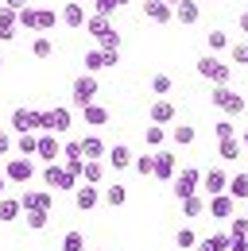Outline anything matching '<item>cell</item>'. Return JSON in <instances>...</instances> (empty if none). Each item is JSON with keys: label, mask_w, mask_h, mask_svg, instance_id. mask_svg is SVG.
Returning <instances> with one entry per match:
<instances>
[{"label": "cell", "mask_w": 248, "mask_h": 251, "mask_svg": "<svg viewBox=\"0 0 248 251\" xmlns=\"http://www.w3.org/2000/svg\"><path fill=\"white\" fill-rule=\"evenodd\" d=\"M198 74L206 81H214V85H229L233 81V62H221L217 54H202L198 58Z\"/></svg>", "instance_id": "1"}, {"label": "cell", "mask_w": 248, "mask_h": 251, "mask_svg": "<svg viewBox=\"0 0 248 251\" xmlns=\"http://www.w3.org/2000/svg\"><path fill=\"white\" fill-rule=\"evenodd\" d=\"M210 100H214V108H221L225 116H241V112H245V97L237 93L233 85H214V97H210Z\"/></svg>", "instance_id": "2"}, {"label": "cell", "mask_w": 248, "mask_h": 251, "mask_svg": "<svg viewBox=\"0 0 248 251\" xmlns=\"http://www.w3.org/2000/svg\"><path fill=\"white\" fill-rule=\"evenodd\" d=\"M8 127L16 131V135H28V131H43V112L39 108H12V120H8Z\"/></svg>", "instance_id": "3"}, {"label": "cell", "mask_w": 248, "mask_h": 251, "mask_svg": "<svg viewBox=\"0 0 248 251\" xmlns=\"http://www.w3.org/2000/svg\"><path fill=\"white\" fill-rule=\"evenodd\" d=\"M43 182H47V189H78V174H70L62 162H47L43 166Z\"/></svg>", "instance_id": "4"}, {"label": "cell", "mask_w": 248, "mask_h": 251, "mask_svg": "<svg viewBox=\"0 0 248 251\" xmlns=\"http://www.w3.org/2000/svg\"><path fill=\"white\" fill-rule=\"evenodd\" d=\"M97 74H78L74 77V85H70V100L78 104V108H86V104H93V97H97Z\"/></svg>", "instance_id": "5"}, {"label": "cell", "mask_w": 248, "mask_h": 251, "mask_svg": "<svg viewBox=\"0 0 248 251\" xmlns=\"http://www.w3.org/2000/svg\"><path fill=\"white\" fill-rule=\"evenodd\" d=\"M171 186H175V197H179V201L194 197V193L202 189V170H198V166H183V170L175 174V182H171Z\"/></svg>", "instance_id": "6"}, {"label": "cell", "mask_w": 248, "mask_h": 251, "mask_svg": "<svg viewBox=\"0 0 248 251\" xmlns=\"http://www.w3.org/2000/svg\"><path fill=\"white\" fill-rule=\"evenodd\" d=\"M74 124V112L59 104V108H43V131H51V135H66Z\"/></svg>", "instance_id": "7"}, {"label": "cell", "mask_w": 248, "mask_h": 251, "mask_svg": "<svg viewBox=\"0 0 248 251\" xmlns=\"http://www.w3.org/2000/svg\"><path fill=\"white\" fill-rule=\"evenodd\" d=\"M4 174H8V182H12V186H28L31 178H35V162L24 158V155H16V158H8V162H4Z\"/></svg>", "instance_id": "8"}, {"label": "cell", "mask_w": 248, "mask_h": 251, "mask_svg": "<svg viewBox=\"0 0 248 251\" xmlns=\"http://www.w3.org/2000/svg\"><path fill=\"white\" fill-rule=\"evenodd\" d=\"M20 201H24V213H51L55 193H51V189H24Z\"/></svg>", "instance_id": "9"}, {"label": "cell", "mask_w": 248, "mask_h": 251, "mask_svg": "<svg viewBox=\"0 0 248 251\" xmlns=\"http://www.w3.org/2000/svg\"><path fill=\"white\" fill-rule=\"evenodd\" d=\"M175 174H179V158H175V151H155V178L159 182H175Z\"/></svg>", "instance_id": "10"}, {"label": "cell", "mask_w": 248, "mask_h": 251, "mask_svg": "<svg viewBox=\"0 0 248 251\" xmlns=\"http://www.w3.org/2000/svg\"><path fill=\"white\" fill-rule=\"evenodd\" d=\"M206 213H210V217H217V220H233V217H237V197H229V193H217V197H210Z\"/></svg>", "instance_id": "11"}, {"label": "cell", "mask_w": 248, "mask_h": 251, "mask_svg": "<svg viewBox=\"0 0 248 251\" xmlns=\"http://www.w3.org/2000/svg\"><path fill=\"white\" fill-rule=\"evenodd\" d=\"M101 197H105V193H101L97 186H86V182L74 189V205H78V213H93V209L101 205Z\"/></svg>", "instance_id": "12"}, {"label": "cell", "mask_w": 248, "mask_h": 251, "mask_svg": "<svg viewBox=\"0 0 248 251\" xmlns=\"http://www.w3.org/2000/svg\"><path fill=\"white\" fill-rule=\"evenodd\" d=\"M229 178H233V174H225L221 166H214V170H206V174H202V189H206L210 197H217V193H229Z\"/></svg>", "instance_id": "13"}, {"label": "cell", "mask_w": 248, "mask_h": 251, "mask_svg": "<svg viewBox=\"0 0 248 251\" xmlns=\"http://www.w3.org/2000/svg\"><path fill=\"white\" fill-rule=\"evenodd\" d=\"M144 16H148L152 24L163 27V24H171V20H175V8H171L167 0H144Z\"/></svg>", "instance_id": "14"}, {"label": "cell", "mask_w": 248, "mask_h": 251, "mask_svg": "<svg viewBox=\"0 0 248 251\" xmlns=\"http://www.w3.org/2000/svg\"><path fill=\"white\" fill-rule=\"evenodd\" d=\"M16 31H20V16H16V8L0 4V43L16 39Z\"/></svg>", "instance_id": "15"}, {"label": "cell", "mask_w": 248, "mask_h": 251, "mask_svg": "<svg viewBox=\"0 0 248 251\" xmlns=\"http://www.w3.org/2000/svg\"><path fill=\"white\" fill-rule=\"evenodd\" d=\"M175 116H179V112H175V104H171V100H167V97H155L152 100V124H175Z\"/></svg>", "instance_id": "16"}, {"label": "cell", "mask_w": 248, "mask_h": 251, "mask_svg": "<svg viewBox=\"0 0 248 251\" xmlns=\"http://www.w3.org/2000/svg\"><path fill=\"white\" fill-rule=\"evenodd\" d=\"M175 20H179L183 27H194V24L202 20V0H183V4L175 8Z\"/></svg>", "instance_id": "17"}, {"label": "cell", "mask_w": 248, "mask_h": 251, "mask_svg": "<svg viewBox=\"0 0 248 251\" xmlns=\"http://www.w3.org/2000/svg\"><path fill=\"white\" fill-rule=\"evenodd\" d=\"M113 170H128V166H136V155H132V147H124V143H117V147H109V158H105Z\"/></svg>", "instance_id": "18"}, {"label": "cell", "mask_w": 248, "mask_h": 251, "mask_svg": "<svg viewBox=\"0 0 248 251\" xmlns=\"http://www.w3.org/2000/svg\"><path fill=\"white\" fill-rule=\"evenodd\" d=\"M43 162H62L59 158V135H51V131H39V155Z\"/></svg>", "instance_id": "19"}, {"label": "cell", "mask_w": 248, "mask_h": 251, "mask_svg": "<svg viewBox=\"0 0 248 251\" xmlns=\"http://www.w3.org/2000/svg\"><path fill=\"white\" fill-rule=\"evenodd\" d=\"M105 170H109V162L86 158V166H82V182H86V186H101V182H105Z\"/></svg>", "instance_id": "20"}, {"label": "cell", "mask_w": 248, "mask_h": 251, "mask_svg": "<svg viewBox=\"0 0 248 251\" xmlns=\"http://www.w3.org/2000/svg\"><path fill=\"white\" fill-rule=\"evenodd\" d=\"M86 20H90V12H86L82 4H62V24H66L70 31H78V27H86Z\"/></svg>", "instance_id": "21"}, {"label": "cell", "mask_w": 248, "mask_h": 251, "mask_svg": "<svg viewBox=\"0 0 248 251\" xmlns=\"http://www.w3.org/2000/svg\"><path fill=\"white\" fill-rule=\"evenodd\" d=\"M82 120H86L90 127H105V124H109V108L93 100V104H86V108H82Z\"/></svg>", "instance_id": "22"}, {"label": "cell", "mask_w": 248, "mask_h": 251, "mask_svg": "<svg viewBox=\"0 0 248 251\" xmlns=\"http://www.w3.org/2000/svg\"><path fill=\"white\" fill-rule=\"evenodd\" d=\"M82 151H86V158H101V162L109 158V147H105L101 135H86V139H82Z\"/></svg>", "instance_id": "23"}, {"label": "cell", "mask_w": 248, "mask_h": 251, "mask_svg": "<svg viewBox=\"0 0 248 251\" xmlns=\"http://www.w3.org/2000/svg\"><path fill=\"white\" fill-rule=\"evenodd\" d=\"M229 244H233V236H229V232H214V236L198 240V251H229Z\"/></svg>", "instance_id": "24"}, {"label": "cell", "mask_w": 248, "mask_h": 251, "mask_svg": "<svg viewBox=\"0 0 248 251\" xmlns=\"http://www.w3.org/2000/svg\"><path fill=\"white\" fill-rule=\"evenodd\" d=\"M167 135H171V131H163L159 124H148V127H144V143H148V151H163Z\"/></svg>", "instance_id": "25"}, {"label": "cell", "mask_w": 248, "mask_h": 251, "mask_svg": "<svg viewBox=\"0 0 248 251\" xmlns=\"http://www.w3.org/2000/svg\"><path fill=\"white\" fill-rule=\"evenodd\" d=\"M16 155H24V158H35V155H39V135H35V131L16 135Z\"/></svg>", "instance_id": "26"}, {"label": "cell", "mask_w": 248, "mask_h": 251, "mask_svg": "<svg viewBox=\"0 0 248 251\" xmlns=\"http://www.w3.org/2000/svg\"><path fill=\"white\" fill-rule=\"evenodd\" d=\"M20 213H24V201L20 197H0V220L8 224V220H20Z\"/></svg>", "instance_id": "27"}, {"label": "cell", "mask_w": 248, "mask_h": 251, "mask_svg": "<svg viewBox=\"0 0 248 251\" xmlns=\"http://www.w3.org/2000/svg\"><path fill=\"white\" fill-rule=\"evenodd\" d=\"M206 205H210V197H202V193H194V197H186V201H183V217H186V220L202 217V213H206Z\"/></svg>", "instance_id": "28"}, {"label": "cell", "mask_w": 248, "mask_h": 251, "mask_svg": "<svg viewBox=\"0 0 248 251\" xmlns=\"http://www.w3.org/2000/svg\"><path fill=\"white\" fill-rule=\"evenodd\" d=\"M194 139H198V131H194L190 124H175L171 127V143H175V147H190Z\"/></svg>", "instance_id": "29"}, {"label": "cell", "mask_w": 248, "mask_h": 251, "mask_svg": "<svg viewBox=\"0 0 248 251\" xmlns=\"http://www.w3.org/2000/svg\"><path fill=\"white\" fill-rule=\"evenodd\" d=\"M97 50H105V54H121V31L109 27V31L97 39Z\"/></svg>", "instance_id": "30"}, {"label": "cell", "mask_w": 248, "mask_h": 251, "mask_svg": "<svg viewBox=\"0 0 248 251\" xmlns=\"http://www.w3.org/2000/svg\"><path fill=\"white\" fill-rule=\"evenodd\" d=\"M217 155L229 158V162H233V158H241V155H245V143H241V135H237V139H221V143H217Z\"/></svg>", "instance_id": "31"}, {"label": "cell", "mask_w": 248, "mask_h": 251, "mask_svg": "<svg viewBox=\"0 0 248 251\" xmlns=\"http://www.w3.org/2000/svg\"><path fill=\"white\" fill-rule=\"evenodd\" d=\"M229 197L248 201V174H233V178H229Z\"/></svg>", "instance_id": "32"}, {"label": "cell", "mask_w": 248, "mask_h": 251, "mask_svg": "<svg viewBox=\"0 0 248 251\" xmlns=\"http://www.w3.org/2000/svg\"><path fill=\"white\" fill-rule=\"evenodd\" d=\"M171 89H175V77L171 74H152V93L155 97H167Z\"/></svg>", "instance_id": "33"}, {"label": "cell", "mask_w": 248, "mask_h": 251, "mask_svg": "<svg viewBox=\"0 0 248 251\" xmlns=\"http://www.w3.org/2000/svg\"><path fill=\"white\" fill-rule=\"evenodd\" d=\"M86 27H90V35H93V39H101V35L109 31L113 24H109V16H97V12H90V20H86Z\"/></svg>", "instance_id": "34"}, {"label": "cell", "mask_w": 248, "mask_h": 251, "mask_svg": "<svg viewBox=\"0 0 248 251\" xmlns=\"http://www.w3.org/2000/svg\"><path fill=\"white\" fill-rule=\"evenodd\" d=\"M206 47H210V54H217V50H229L233 39H229L225 31H210V35H206Z\"/></svg>", "instance_id": "35"}, {"label": "cell", "mask_w": 248, "mask_h": 251, "mask_svg": "<svg viewBox=\"0 0 248 251\" xmlns=\"http://www.w3.org/2000/svg\"><path fill=\"white\" fill-rule=\"evenodd\" d=\"M229 62L233 66H248V39H237V43L229 47Z\"/></svg>", "instance_id": "36"}, {"label": "cell", "mask_w": 248, "mask_h": 251, "mask_svg": "<svg viewBox=\"0 0 248 251\" xmlns=\"http://www.w3.org/2000/svg\"><path fill=\"white\" fill-rule=\"evenodd\" d=\"M97 70H109L105 50H86V74H97Z\"/></svg>", "instance_id": "37"}, {"label": "cell", "mask_w": 248, "mask_h": 251, "mask_svg": "<svg viewBox=\"0 0 248 251\" xmlns=\"http://www.w3.org/2000/svg\"><path fill=\"white\" fill-rule=\"evenodd\" d=\"M136 174H140V178H155V151L136 155Z\"/></svg>", "instance_id": "38"}, {"label": "cell", "mask_w": 248, "mask_h": 251, "mask_svg": "<svg viewBox=\"0 0 248 251\" xmlns=\"http://www.w3.org/2000/svg\"><path fill=\"white\" fill-rule=\"evenodd\" d=\"M16 16H20V27L24 31H39V8H20Z\"/></svg>", "instance_id": "39"}, {"label": "cell", "mask_w": 248, "mask_h": 251, "mask_svg": "<svg viewBox=\"0 0 248 251\" xmlns=\"http://www.w3.org/2000/svg\"><path fill=\"white\" fill-rule=\"evenodd\" d=\"M175 248H179V251L198 248V236H194V228H179V232H175Z\"/></svg>", "instance_id": "40"}, {"label": "cell", "mask_w": 248, "mask_h": 251, "mask_svg": "<svg viewBox=\"0 0 248 251\" xmlns=\"http://www.w3.org/2000/svg\"><path fill=\"white\" fill-rule=\"evenodd\" d=\"M124 4H128V0H97V4H93V12H97V16H109V20H113V16L121 12Z\"/></svg>", "instance_id": "41"}, {"label": "cell", "mask_w": 248, "mask_h": 251, "mask_svg": "<svg viewBox=\"0 0 248 251\" xmlns=\"http://www.w3.org/2000/svg\"><path fill=\"white\" fill-rule=\"evenodd\" d=\"M74 158H86L82 139H66V143H62V162H74Z\"/></svg>", "instance_id": "42"}, {"label": "cell", "mask_w": 248, "mask_h": 251, "mask_svg": "<svg viewBox=\"0 0 248 251\" xmlns=\"http://www.w3.org/2000/svg\"><path fill=\"white\" fill-rule=\"evenodd\" d=\"M62 251H86V236L74 228V232H66L62 236Z\"/></svg>", "instance_id": "43"}, {"label": "cell", "mask_w": 248, "mask_h": 251, "mask_svg": "<svg viewBox=\"0 0 248 251\" xmlns=\"http://www.w3.org/2000/svg\"><path fill=\"white\" fill-rule=\"evenodd\" d=\"M105 201H109L113 209H121L124 201H128V189H124L121 182H117V186H109V189H105Z\"/></svg>", "instance_id": "44"}, {"label": "cell", "mask_w": 248, "mask_h": 251, "mask_svg": "<svg viewBox=\"0 0 248 251\" xmlns=\"http://www.w3.org/2000/svg\"><path fill=\"white\" fill-rule=\"evenodd\" d=\"M51 50H55V43H51L47 35H39V39L31 43V54H35V58H51Z\"/></svg>", "instance_id": "45"}, {"label": "cell", "mask_w": 248, "mask_h": 251, "mask_svg": "<svg viewBox=\"0 0 248 251\" xmlns=\"http://www.w3.org/2000/svg\"><path fill=\"white\" fill-rule=\"evenodd\" d=\"M229 236H233V240H248V217H233L229 220Z\"/></svg>", "instance_id": "46"}, {"label": "cell", "mask_w": 248, "mask_h": 251, "mask_svg": "<svg viewBox=\"0 0 248 251\" xmlns=\"http://www.w3.org/2000/svg\"><path fill=\"white\" fill-rule=\"evenodd\" d=\"M59 24V12L55 8H39V31H51Z\"/></svg>", "instance_id": "47"}, {"label": "cell", "mask_w": 248, "mask_h": 251, "mask_svg": "<svg viewBox=\"0 0 248 251\" xmlns=\"http://www.w3.org/2000/svg\"><path fill=\"white\" fill-rule=\"evenodd\" d=\"M24 220H28L31 232H43V228H47V220H51V213H24Z\"/></svg>", "instance_id": "48"}, {"label": "cell", "mask_w": 248, "mask_h": 251, "mask_svg": "<svg viewBox=\"0 0 248 251\" xmlns=\"http://www.w3.org/2000/svg\"><path fill=\"white\" fill-rule=\"evenodd\" d=\"M214 135H217V143H221V139H237V127L229 124V120H217V124H214Z\"/></svg>", "instance_id": "49"}, {"label": "cell", "mask_w": 248, "mask_h": 251, "mask_svg": "<svg viewBox=\"0 0 248 251\" xmlns=\"http://www.w3.org/2000/svg\"><path fill=\"white\" fill-rule=\"evenodd\" d=\"M16 151V135H12V127H0V155H12Z\"/></svg>", "instance_id": "50"}, {"label": "cell", "mask_w": 248, "mask_h": 251, "mask_svg": "<svg viewBox=\"0 0 248 251\" xmlns=\"http://www.w3.org/2000/svg\"><path fill=\"white\" fill-rule=\"evenodd\" d=\"M4 4H8V8H16V12H20V8H31V0H4Z\"/></svg>", "instance_id": "51"}, {"label": "cell", "mask_w": 248, "mask_h": 251, "mask_svg": "<svg viewBox=\"0 0 248 251\" xmlns=\"http://www.w3.org/2000/svg\"><path fill=\"white\" fill-rule=\"evenodd\" d=\"M229 251H248V240H233V244H229Z\"/></svg>", "instance_id": "52"}, {"label": "cell", "mask_w": 248, "mask_h": 251, "mask_svg": "<svg viewBox=\"0 0 248 251\" xmlns=\"http://www.w3.org/2000/svg\"><path fill=\"white\" fill-rule=\"evenodd\" d=\"M237 24H241V31L248 35V8H245V12H241V16H237Z\"/></svg>", "instance_id": "53"}, {"label": "cell", "mask_w": 248, "mask_h": 251, "mask_svg": "<svg viewBox=\"0 0 248 251\" xmlns=\"http://www.w3.org/2000/svg\"><path fill=\"white\" fill-rule=\"evenodd\" d=\"M4 189H8V174L0 170V197H4Z\"/></svg>", "instance_id": "54"}, {"label": "cell", "mask_w": 248, "mask_h": 251, "mask_svg": "<svg viewBox=\"0 0 248 251\" xmlns=\"http://www.w3.org/2000/svg\"><path fill=\"white\" fill-rule=\"evenodd\" d=\"M241 143H245V151H248V127H245V131H241Z\"/></svg>", "instance_id": "55"}, {"label": "cell", "mask_w": 248, "mask_h": 251, "mask_svg": "<svg viewBox=\"0 0 248 251\" xmlns=\"http://www.w3.org/2000/svg\"><path fill=\"white\" fill-rule=\"evenodd\" d=\"M167 4H171V8H179V4H183V0H167Z\"/></svg>", "instance_id": "56"}, {"label": "cell", "mask_w": 248, "mask_h": 251, "mask_svg": "<svg viewBox=\"0 0 248 251\" xmlns=\"http://www.w3.org/2000/svg\"><path fill=\"white\" fill-rule=\"evenodd\" d=\"M0 66H4V54H0Z\"/></svg>", "instance_id": "57"}, {"label": "cell", "mask_w": 248, "mask_h": 251, "mask_svg": "<svg viewBox=\"0 0 248 251\" xmlns=\"http://www.w3.org/2000/svg\"><path fill=\"white\" fill-rule=\"evenodd\" d=\"M86 4H97V0H86Z\"/></svg>", "instance_id": "58"}, {"label": "cell", "mask_w": 248, "mask_h": 251, "mask_svg": "<svg viewBox=\"0 0 248 251\" xmlns=\"http://www.w3.org/2000/svg\"><path fill=\"white\" fill-rule=\"evenodd\" d=\"M245 217H248V205H245Z\"/></svg>", "instance_id": "59"}]
</instances>
